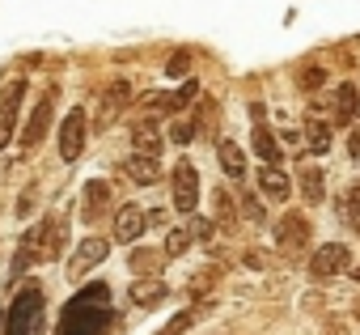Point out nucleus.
Returning <instances> with one entry per match:
<instances>
[{"mask_svg":"<svg viewBox=\"0 0 360 335\" xmlns=\"http://www.w3.org/2000/svg\"><path fill=\"white\" fill-rule=\"evenodd\" d=\"M64 238H68V221H64V217H43L34 229L22 234L9 276H22V272H30L34 263H51V259H60V255H64Z\"/></svg>","mask_w":360,"mask_h":335,"instance_id":"obj_1","label":"nucleus"},{"mask_svg":"<svg viewBox=\"0 0 360 335\" xmlns=\"http://www.w3.org/2000/svg\"><path fill=\"white\" fill-rule=\"evenodd\" d=\"M106 318H110V293L106 289H85L68 305V318H64L60 335H102Z\"/></svg>","mask_w":360,"mask_h":335,"instance_id":"obj_2","label":"nucleus"},{"mask_svg":"<svg viewBox=\"0 0 360 335\" xmlns=\"http://www.w3.org/2000/svg\"><path fill=\"white\" fill-rule=\"evenodd\" d=\"M43 305H47V297L39 284L22 289L5 314V335H43Z\"/></svg>","mask_w":360,"mask_h":335,"instance_id":"obj_3","label":"nucleus"},{"mask_svg":"<svg viewBox=\"0 0 360 335\" xmlns=\"http://www.w3.org/2000/svg\"><path fill=\"white\" fill-rule=\"evenodd\" d=\"M169 204L178 213H187V217L200 208V175H195L191 161H178L174 165V175H169Z\"/></svg>","mask_w":360,"mask_h":335,"instance_id":"obj_4","label":"nucleus"},{"mask_svg":"<svg viewBox=\"0 0 360 335\" xmlns=\"http://www.w3.org/2000/svg\"><path fill=\"white\" fill-rule=\"evenodd\" d=\"M309 217L305 213H284L280 221H276V251L280 255H301L305 246H309Z\"/></svg>","mask_w":360,"mask_h":335,"instance_id":"obj_5","label":"nucleus"},{"mask_svg":"<svg viewBox=\"0 0 360 335\" xmlns=\"http://www.w3.org/2000/svg\"><path fill=\"white\" fill-rule=\"evenodd\" d=\"M85 136H89V115L81 106H72L60 123V157L64 161H77L85 153Z\"/></svg>","mask_w":360,"mask_h":335,"instance_id":"obj_6","label":"nucleus"},{"mask_svg":"<svg viewBox=\"0 0 360 335\" xmlns=\"http://www.w3.org/2000/svg\"><path fill=\"white\" fill-rule=\"evenodd\" d=\"M352 267V251L343 246V242H322L314 255H309V276L314 280H330V276H339V272H347Z\"/></svg>","mask_w":360,"mask_h":335,"instance_id":"obj_7","label":"nucleus"},{"mask_svg":"<svg viewBox=\"0 0 360 335\" xmlns=\"http://www.w3.org/2000/svg\"><path fill=\"white\" fill-rule=\"evenodd\" d=\"M22 98H26V81H9L0 89V148L18 136V115H22Z\"/></svg>","mask_w":360,"mask_h":335,"instance_id":"obj_8","label":"nucleus"},{"mask_svg":"<svg viewBox=\"0 0 360 335\" xmlns=\"http://www.w3.org/2000/svg\"><path fill=\"white\" fill-rule=\"evenodd\" d=\"M56 102H60V89H56V85H47V94L39 98V106H34V110H30V119H26L22 148H34V144L47 136V127H51V115H56Z\"/></svg>","mask_w":360,"mask_h":335,"instance_id":"obj_9","label":"nucleus"},{"mask_svg":"<svg viewBox=\"0 0 360 335\" xmlns=\"http://www.w3.org/2000/svg\"><path fill=\"white\" fill-rule=\"evenodd\" d=\"M144 229H148V213H144L140 204H123V208L115 213V242L136 246V242L144 238Z\"/></svg>","mask_w":360,"mask_h":335,"instance_id":"obj_10","label":"nucleus"},{"mask_svg":"<svg viewBox=\"0 0 360 335\" xmlns=\"http://www.w3.org/2000/svg\"><path fill=\"white\" fill-rule=\"evenodd\" d=\"M106 238H81L77 242V251H72V259H68V276H85V272H94L102 259H106Z\"/></svg>","mask_w":360,"mask_h":335,"instance_id":"obj_11","label":"nucleus"},{"mask_svg":"<svg viewBox=\"0 0 360 335\" xmlns=\"http://www.w3.org/2000/svg\"><path fill=\"white\" fill-rule=\"evenodd\" d=\"M127 106H131V85L119 77V81H110V89H106V98H102V106H98V127H110Z\"/></svg>","mask_w":360,"mask_h":335,"instance_id":"obj_12","label":"nucleus"},{"mask_svg":"<svg viewBox=\"0 0 360 335\" xmlns=\"http://www.w3.org/2000/svg\"><path fill=\"white\" fill-rule=\"evenodd\" d=\"M259 191H263L271 204H284V200L292 196V183H288V175L280 170V165L263 161V170H259Z\"/></svg>","mask_w":360,"mask_h":335,"instance_id":"obj_13","label":"nucleus"},{"mask_svg":"<svg viewBox=\"0 0 360 335\" xmlns=\"http://www.w3.org/2000/svg\"><path fill=\"white\" fill-rule=\"evenodd\" d=\"M127 179L140 183V187H157V183H161V157L131 153V157H127Z\"/></svg>","mask_w":360,"mask_h":335,"instance_id":"obj_14","label":"nucleus"},{"mask_svg":"<svg viewBox=\"0 0 360 335\" xmlns=\"http://www.w3.org/2000/svg\"><path fill=\"white\" fill-rule=\"evenodd\" d=\"M131 153H148V157H161V127L153 115H144L136 127H131Z\"/></svg>","mask_w":360,"mask_h":335,"instance_id":"obj_15","label":"nucleus"},{"mask_svg":"<svg viewBox=\"0 0 360 335\" xmlns=\"http://www.w3.org/2000/svg\"><path fill=\"white\" fill-rule=\"evenodd\" d=\"M81 200H85L81 217H85V221H98V217H102V208L110 204V183H106V179H89V183H85V191H81Z\"/></svg>","mask_w":360,"mask_h":335,"instance_id":"obj_16","label":"nucleus"},{"mask_svg":"<svg viewBox=\"0 0 360 335\" xmlns=\"http://www.w3.org/2000/svg\"><path fill=\"white\" fill-rule=\"evenodd\" d=\"M217 157H221V170H225L229 179H242V175H246V153H242L238 140L221 136V140H217Z\"/></svg>","mask_w":360,"mask_h":335,"instance_id":"obj_17","label":"nucleus"},{"mask_svg":"<svg viewBox=\"0 0 360 335\" xmlns=\"http://www.w3.org/2000/svg\"><path fill=\"white\" fill-rule=\"evenodd\" d=\"M255 153L263 157V161H271V165H280V157H284V148H280V140H276V132L263 123V115L255 119Z\"/></svg>","mask_w":360,"mask_h":335,"instance_id":"obj_18","label":"nucleus"},{"mask_svg":"<svg viewBox=\"0 0 360 335\" xmlns=\"http://www.w3.org/2000/svg\"><path fill=\"white\" fill-rule=\"evenodd\" d=\"M301 196H305V204H322L326 200V179H322L318 165H305L301 170Z\"/></svg>","mask_w":360,"mask_h":335,"instance_id":"obj_19","label":"nucleus"},{"mask_svg":"<svg viewBox=\"0 0 360 335\" xmlns=\"http://www.w3.org/2000/svg\"><path fill=\"white\" fill-rule=\"evenodd\" d=\"M330 102H335V106H330V110H335V119H330V123H339V127H343V123H352V115H356V85H339Z\"/></svg>","mask_w":360,"mask_h":335,"instance_id":"obj_20","label":"nucleus"},{"mask_svg":"<svg viewBox=\"0 0 360 335\" xmlns=\"http://www.w3.org/2000/svg\"><path fill=\"white\" fill-rule=\"evenodd\" d=\"M165 280H136L131 284V301L136 305H157V301H165Z\"/></svg>","mask_w":360,"mask_h":335,"instance_id":"obj_21","label":"nucleus"},{"mask_svg":"<svg viewBox=\"0 0 360 335\" xmlns=\"http://www.w3.org/2000/svg\"><path fill=\"white\" fill-rule=\"evenodd\" d=\"M305 140H309V153H330V123L326 119H314L309 127H305Z\"/></svg>","mask_w":360,"mask_h":335,"instance_id":"obj_22","label":"nucleus"},{"mask_svg":"<svg viewBox=\"0 0 360 335\" xmlns=\"http://www.w3.org/2000/svg\"><path fill=\"white\" fill-rule=\"evenodd\" d=\"M212 200H217V221H221L225 229H233V225H238V204H233V196H229L225 187H217Z\"/></svg>","mask_w":360,"mask_h":335,"instance_id":"obj_23","label":"nucleus"},{"mask_svg":"<svg viewBox=\"0 0 360 335\" xmlns=\"http://www.w3.org/2000/svg\"><path fill=\"white\" fill-rule=\"evenodd\" d=\"M339 217L360 234V183H356V187H347V196H343V204H339Z\"/></svg>","mask_w":360,"mask_h":335,"instance_id":"obj_24","label":"nucleus"},{"mask_svg":"<svg viewBox=\"0 0 360 335\" xmlns=\"http://www.w3.org/2000/svg\"><path fill=\"white\" fill-rule=\"evenodd\" d=\"M157 267H161V255H157V251H148V246L131 251V272H140V276H153Z\"/></svg>","mask_w":360,"mask_h":335,"instance_id":"obj_25","label":"nucleus"},{"mask_svg":"<svg viewBox=\"0 0 360 335\" xmlns=\"http://www.w3.org/2000/svg\"><path fill=\"white\" fill-rule=\"evenodd\" d=\"M204 310H212V305H200V310H183V314L174 318V322H165V327H161L157 335H183V331H187V327H191V322H195V318L204 314Z\"/></svg>","mask_w":360,"mask_h":335,"instance_id":"obj_26","label":"nucleus"},{"mask_svg":"<svg viewBox=\"0 0 360 335\" xmlns=\"http://www.w3.org/2000/svg\"><path fill=\"white\" fill-rule=\"evenodd\" d=\"M191 238H195L191 229H169V234H165V255H174V259H178V255H187Z\"/></svg>","mask_w":360,"mask_h":335,"instance_id":"obj_27","label":"nucleus"},{"mask_svg":"<svg viewBox=\"0 0 360 335\" xmlns=\"http://www.w3.org/2000/svg\"><path fill=\"white\" fill-rule=\"evenodd\" d=\"M297 85H301V89H322V85H326V68H318V64H305V68L297 72Z\"/></svg>","mask_w":360,"mask_h":335,"instance_id":"obj_28","label":"nucleus"},{"mask_svg":"<svg viewBox=\"0 0 360 335\" xmlns=\"http://www.w3.org/2000/svg\"><path fill=\"white\" fill-rule=\"evenodd\" d=\"M187 68H191V51H178V56L165 60V77H169V81H174V77H187Z\"/></svg>","mask_w":360,"mask_h":335,"instance_id":"obj_29","label":"nucleus"},{"mask_svg":"<svg viewBox=\"0 0 360 335\" xmlns=\"http://www.w3.org/2000/svg\"><path fill=\"white\" fill-rule=\"evenodd\" d=\"M169 140H174V144H191V140H195V123H191V119H178V123L169 127Z\"/></svg>","mask_w":360,"mask_h":335,"instance_id":"obj_30","label":"nucleus"},{"mask_svg":"<svg viewBox=\"0 0 360 335\" xmlns=\"http://www.w3.org/2000/svg\"><path fill=\"white\" fill-rule=\"evenodd\" d=\"M34 200H39V183H26V191L18 196V208H13V213H18V217H30V213H34Z\"/></svg>","mask_w":360,"mask_h":335,"instance_id":"obj_31","label":"nucleus"},{"mask_svg":"<svg viewBox=\"0 0 360 335\" xmlns=\"http://www.w3.org/2000/svg\"><path fill=\"white\" fill-rule=\"evenodd\" d=\"M217 280H221V272H212V267H204V272H200V276L191 280V297H200V293H204V289H212Z\"/></svg>","mask_w":360,"mask_h":335,"instance_id":"obj_32","label":"nucleus"},{"mask_svg":"<svg viewBox=\"0 0 360 335\" xmlns=\"http://www.w3.org/2000/svg\"><path fill=\"white\" fill-rule=\"evenodd\" d=\"M242 208H246V217H250V221H263V208H259V200H255V196H242Z\"/></svg>","mask_w":360,"mask_h":335,"instance_id":"obj_33","label":"nucleus"},{"mask_svg":"<svg viewBox=\"0 0 360 335\" xmlns=\"http://www.w3.org/2000/svg\"><path fill=\"white\" fill-rule=\"evenodd\" d=\"M191 234H200V238L208 242V238L217 234V225H212V221H204V217H195V225H191Z\"/></svg>","mask_w":360,"mask_h":335,"instance_id":"obj_34","label":"nucleus"},{"mask_svg":"<svg viewBox=\"0 0 360 335\" xmlns=\"http://www.w3.org/2000/svg\"><path fill=\"white\" fill-rule=\"evenodd\" d=\"M352 119H360V94H356V115H352Z\"/></svg>","mask_w":360,"mask_h":335,"instance_id":"obj_35","label":"nucleus"},{"mask_svg":"<svg viewBox=\"0 0 360 335\" xmlns=\"http://www.w3.org/2000/svg\"><path fill=\"white\" fill-rule=\"evenodd\" d=\"M356 318H360V310H356Z\"/></svg>","mask_w":360,"mask_h":335,"instance_id":"obj_36","label":"nucleus"}]
</instances>
